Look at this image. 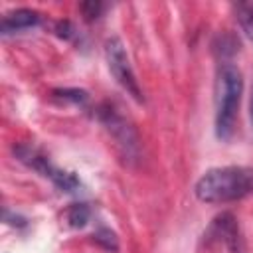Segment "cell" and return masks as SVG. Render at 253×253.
<instances>
[{"label":"cell","mask_w":253,"mask_h":253,"mask_svg":"<svg viewBox=\"0 0 253 253\" xmlns=\"http://www.w3.org/2000/svg\"><path fill=\"white\" fill-rule=\"evenodd\" d=\"M40 22H42V12H38L34 8H16L2 16L0 32H2V36H8V34L36 28Z\"/></svg>","instance_id":"cell-7"},{"label":"cell","mask_w":253,"mask_h":253,"mask_svg":"<svg viewBox=\"0 0 253 253\" xmlns=\"http://www.w3.org/2000/svg\"><path fill=\"white\" fill-rule=\"evenodd\" d=\"M208 235L211 239H217L221 241L229 253H247L245 249V241H243V235H241V229H239V223L235 219L233 213L229 211H223L221 215H217L210 229H208Z\"/></svg>","instance_id":"cell-6"},{"label":"cell","mask_w":253,"mask_h":253,"mask_svg":"<svg viewBox=\"0 0 253 253\" xmlns=\"http://www.w3.org/2000/svg\"><path fill=\"white\" fill-rule=\"evenodd\" d=\"M97 119L103 123V126L109 130V134L115 138L117 146L123 150L125 158H136L138 156V134L132 128V125L115 109L111 103H103L97 107Z\"/></svg>","instance_id":"cell-5"},{"label":"cell","mask_w":253,"mask_h":253,"mask_svg":"<svg viewBox=\"0 0 253 253\" xmlns=\"http://www.w3.org/2000/svg\"><path fill=\"white\" fill-rule=\"evenodd\" d=\"M65 217H67L69 225H73V227H83V225L89 221V217H91V208H89V204H85V202L71 204V206L67 208V211H65Z\"/></svg>","instance_id":"cell-9"},{"label":"cell","mask_w":253,"mask_h":253,"mask_svg":"<svg viewBox=\"0 0 253 253\" xmlns=\"http://www.w3.org/2000/svg\"><path fill=\"white\" fill-rule=\"evenodd\" d=\"M53 32H55L59 38H63V40H69L71 36H75V28H73V24H71L69 20H59V22L55 24Z\"/></svg>","instance_id":"cell-13"},{"label":"cell","mask_w":253,"mask_h":253,"mask_svg":"<svg viewBox=\"0 0 253 253\" xmlns=\"http://www.w3.org/2000/svg\"><path fill=\"white\" fill-rule=\"evenodd\" d=\"M231 10L243 36L253 43V2H237L231 6Z\"/></svg>","instance_id":"cell-8"},{"label":"cell","mask_w":253,"mask_h":253,"mask_svg":"<svg viewBox=\"0 0 253 253\" xmlns=\"http://www.w3.org/2000/svg\"><path fill=\"white\" fill-rule=\"evenodd\" d=\"M105 57H107V65H109V71L115 77V81L126 91V95H130L134 101L142 103L144 101L142 89L138 85V79L134 75V69L130 65L128 53H126L121 38L113 36L105 42Z\"/></svg>","instance_id":"cell-4"},{"label":"cell","mask_w":253,"mask_h":253,"mask_svg":"<svg viewBox=\"0 0 253 253\" xmlns=\"http://www.w3.org/2000/svg\"><path fill=\"white\" fill-rule=\"evenodd\" d=\"M79 10H81L85 20H97L101 16V12L105 10V4H101V2H83L79 6Z\"/></svg>","instance_id":"cell-12"},{"label":"cell","mask_w":253,"mask_h":253,"mask_svg":"<svg viewBox=\"0 0 253 253\" xmlns=\"http://www.w3.org/2000/svg\"><path fill=\"white\" fill-rule=\"evenodd\" d=\"M4 221L10 223V225H14V227H24L26 225V219L22 215H18V213H12L8 208L4 210Z\"/></svg>","instance_id":"cell-14"},{"label":"cell","mask_w":253,"mask_h":253,"mask_svg":"<svg viewBox=\"0 0 253 253\" xmlns=\"http://www.w3.org/2000/svg\"><path fill=\"white\" fill-rule=\"evenodd\" d=\"M249 119H251V126H253V83H251V93H249Z\"/></svg>","instance_id":"cell-15"},{"label":"cell","mask_w":253,"mask_h":253,"mask_svg":"<svg viewBox=\"0 0 253 253\" xmlns=\"http://www.w3.org/2000/svg\"><path fill=\"white\" fill-rule=\"evenodd\" d=\"M93 239H95L99 245H103L107 251H117V249H119L117 235H115L111 229H107V227H99V229L93 233Z\"/></svg>","instance_id":"cell-10"},{"label":"cell","mask_w":253,"mask_h":253,"mask_svg":"<svg viewBox=\"0 0 253 253\" xmlns=\"http://www.w3.org/2000/svg\"><path fill=\"white\" fill-rule=\"evenodd\" d=\"M194 194L204 204H231L253 194V166H215L194 184Z\"/></svg>","instance_id":"cell-1"},{"label":"cell","mask_w":253,"mask_h":253,"mask_svg":"<svg viewBox=\"0 0 253 253\" xmlns=\"http://www.w3.org/2000/svg\"><path fill=\"white\" fill-rule=\"evenodd\" d=\"M53 97H59L63 101H71V103H77V105H83L89 99L87 91H83V89H55Z\"/></svg>","instance_id":"cell-11"},{"label":"cell","mask_w":253,"mask_h":253,"mask_svg":"<svg viewBox=\"0 0 253 253\" xmlns=\"http://www.w3.org/2000/svg\"><path fill=\"white\" fill-rule=\"evenodd\" d=\"M14 156L18 162H22L24 166H28L30 170L38 172L40 176L47 178L55 188H59L61 192H75L81 182L79 178L73 174V172H67L59 166H55L51 162V158L47 154H43L38 146L34 144H26V142H20V144H14L12 148Z\"/></svg>","instance_id":"cell-3"},{"label":"cell","mask_w":253,"mask_h":253,"mask_svg":"<svg viewBox=\"0 0 253 253\" xmlns=\"http://www.w3.org/2000/svg\"><path fill=\"white\" fill-rule=\"evenodd\" d=\"M243 93V75L237 65L223 61L217 67L215 75V136L219 140H227L233 132L239 103Z\"/></svg>","instance_id":"cell-2"}]
</instances>
